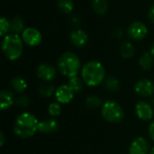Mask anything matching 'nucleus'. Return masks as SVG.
<instances>
[{
	"mask_svg": "<svg viewBox=\"0 0 154 154\" xmlns=\"http://www.w3.org/2000/svg\"><path fill=\"white\" fill-rule=\"evenodd\" d=\"M29 103H30V99L28 98L27 96H24V95L19 96L15 99V104L18 106H21V107H26V106H29Z\"/></svg>",
	"mask_w": 154,
	"mask_h": 154,
	"instance_id": "28",
	"label": "nucleus"
},
{
	"mask_svg": "<svg viewBox=\"0 0 154 154\" xmlns=\"http://www.w3.org/2000/svg\"><path fill=\"white\" fill-rule=\"evenodd\" d=\"M151 103H152V105H153L154 106V97H152V101H151Z\"/></svg>",
	"mask_w": 154,
	"mask_h": 154,
	"instance_id": "36",
	"label": "nucleus"
},
{
	"mask_svg": "<svg viewBox=\"0 0 154 154\" xmlns=\"http://www.w3.org/2000/svg\"><path fill=\"white\" fill-rule=\"evenodd\" d=\"M102 117L108 123L118 124L125 118V112L123 107L114 100L106 101L101 106Z\"/></svg>",
	"mask_w": 154,
	"mask_h": 154,
	"instance_id": "5",
	"label": "nucleus"
},
{
	"mask_svg": "<svg viewBox=\"0 0 154 154\" xmlns=\"http://www.w3.org/2000/svg\"><path fill=\"white\" fill-rule=\"evenodd\" d=\"M39 94L43 97H51L52 95H55V88L52 85H46V84H42L38 88Z\"/></svg>",
	"mask_w": 154,
	"mask_h": 154,
	"instance_id": "23",
	"label": "nucleus"
},
{
	"mask_svg": "<svg viewBox=\"0 0 154 154\" xmlns=\"http://www.w3.org/2000/svg\"><path fill=\"white\" fill-rule=\"evenodd\" d=\"M149 154H154V147H152V150L150 151Z\"/></svg>",
	"mask_w": 154,
	"mask_h": 154,
	"instance_id": "35",
	"label": "nucleus"
},
{
	"mask_svg": "<svg viewBox=\"0 0 154 154\" xmlns=\"http://www.w3.org/2000/svg\"><path fill=\"white\" fill-rule=\"evenodd\" d=\"M70 41L76 47H83L88 42V36L86 32L80 29H77L70 33Z\"/></svg>",
	"mask_w": 154,
	"mask_h": 154,
	"instance_id": "14",
	"label": "nucleus"
},
{
	"mask_svg": "<svg viewBox=\"0 0 154 154\" xmlns=\"http://www.w3.org/2000/svg\"><path fill=\"white\" fill-rule=\"evenodd\" d=\"M134 92L143 97H152L154 95V83L148 79H140L134 85Z\"/></svg>",
	"mask_w": 154,
	"mask_h": 154,
	"instance_id": "8",
	"label": "nucleus"
},
{
	"mask_svg": "<svg viewBox=\"0 0 154 154\" xmlns=\"http://www.w3.org/2000/svg\"><path fill=\"white\" fill-rule=\"evenodd\" d=\"M92 6L96 14L98 15H104L108 11L107 0H92Z\"/></svg>",
	"mask_w": 154,
	"mask_h": 154,
	"instance_id": "17",
	"label": "nucleus"
},
{
	"mask_svg": "<svg viewBox=\"0 0 154 154\" xmlns=\"http://www.w3.org/2000/svg\"><path fill=\"white\" fill-rule=\"evenodd\" d=\"M85 104L88 108H97L99 106H101L102 104V100L96 97V96H89L87 97V99L85 100Z\"/></svg>",
	"mask_w": 154,
	"mask_h": 154,
	"instance_id": "25",
	"label": "nucleus"
},
{
	"mask_svg": "<svg viewBox=\"0 0 154 154\" xmlns=\"http://www.w3.org/2000/svg\"><path fill=\"white\" fill-rule=\"evenodd\" d=\"M61 113V105L59 102H52L48 106V114L52 116H58Z\"/></svg>",
	"mask_w": 154,
	"mask_h": 154,
	"instance_id": "26",
	"label": "nucleus"
},
{
	"mask_svg": "<svg viewBox=\"0 0 154 154\" xmlns=\"http://www.w3.org/2000/svg\"><path fill=\"white\" fill-rule=\"evenodd\" d=\"M75 92L72 90V88L69 86V84L65 85H60L58 88H56L55 91V98L56 101L59 102L60 104L67 105L72 101L74 98Z\"/></svg>",
	"mask_w": 154,
	"mask_h": 154,
	"instance_id": "11",
	"label": "nucleus"
},
{
	"mask_svg": "<svg viewBox=\"0 0 154 154\" xmlns=\"http://www.w3.org/2000/svg\"><path fill=\"white\" fill-rule=\"evenodd\" d=\"M123 30L119 27L114 28V30L112 31V35L116 38H121L123 36Z\"/></svg>",
	"mask_w": 154,
	"mask_h": 154,
	"instance_id": "29",
	"label": "nucleus"
},
{
	"mask_svg": "<svg viewBox=\"0 0 154 154\" xmlns=\"http://www.w3.org/2000/svg\"><path fill=\"white\" fill-rule=\"evenodd\" d=\"M57 66L62 75L70 79L78 76L80 69V59L76 53L68 51L59 58Z\"/></svg>",
	"mask_w": 154,
	"mask_h": 154,
	"instance_id": "4",
	"label": "nucleus"
},
{
	"mask_svg": "<svg viewBox=\"0 0 154 154\" xmlns=\"http://www.w3.org/2000/svg\"><path fill=\"white\" fill-rule=\"evenodd\" d=\"M105 88H106V90L110 91V92H116L117 90H119L120 88V82L119 80L113 76H109L105 79Z\"/></svg>",
	"mask_w": 154,
	"mask_h": 154,
	"instance_id": "21",
	"label": "nucleus"
},
{
	"mask_svg": "<svg viewBox=\"0 0 154 154\" xmlns=\"http://www.w3.org/2000/svg\"><path fill=\"white\" fill-rule=\"evenodd\" d=\"M22 39L23 42L29 46H38L42 41V35L39 30L33 27H28L22 32Z\"/></svg>",
	"mask_w": 154,
	"mask_h": 154,
	"instance_id": "6",
	"label": "nucleus"
},
{
	"mask_svg": "<svg viewBox=\"0 0 154 154\" xmlns=\"http://www.w3.org/2000/svg\"><path fill=\"white\" fill-rule=\"evenodd\" d=\"M151 53H152V55L154 57V43L153 45L152 46V48H151Z\"/></svg>",
	"mask_w": 154,
	"mask_h": 154,
	"instance_id": "34",
	"label": "nucleus"
},
{
	"mask_svg": "<svg viewBox=\"0 0 154 154\" xmlns=\"http://www.w3.org/2000/svg\"><path fill=\"white\" fill-rule=\"evenodd\" d=\"M83 83L84 82H83L82 79H79L78 76H76V77L69 79L68 84L75 93H79L83 89Z\"/></svg>",
	"mask_w": 154,
	"mask_h": 154,
	"instance_id": "22",
	"label": "nucleus"
},
{
	"mask_svg": "<svg viewBox=\"0 0 154 154\" xmlns=\"http://www.w3.org/2000/svg\"><path fill=\"white\" fill-rule=\"evenodd\" d=\"M57 5L58 8L65 14H69L74 9V3L72 0H59Z\"/></svg>",
	"mask_w": 154,
	"mask_h": 154,
	"instance_id": "24",
	"label": "nucleus"
},
{
	"mask_svg": "<svg viewBox=\"0 0 154 154\" xmlns=\"http://www.w3.org/2000/svg\"><path fill=\"white\" fill-rule=\"evenodd\" d=\"M135 114L142 121H150L153 118L152 105L146 101H139L135 105Z\"/></svg>",
	"mask_w": 154,
	"mask_h": 154,
	"instance_id": "9",
	"label": "nucleus"
},
{
	"mask_svg": "<svg viewBox=\"0 0 154 154\" xmlns=\"http://www.w3.org/2000/svg\"><path fill=\"white\" fill-rule=\"evenodd\" d=\"M71 21H72V23H73L74 25H78V24H79V23H80L79 19L77 18V17H73V18L71 19Z\"/></svg>",
	"mask_w": 154,
	"mask_h": 154,
	"instance_id": "33",
	"label": "nucleus"
},
{
	"mask_svg": "<svg viewBox=\"0 0 154 154\" xmlns=\"http://www.w3.org/2000/svg\"><path fill=\"white\" fill-rule=\"evenodd\" d=\"M129 154H148L150 152V145L144 137H137L129 146Z\"/></svg>",
	"mask_w": 154,
	"mask_h": 154,
	"instance_id": "12",
	"label": "nucleus"
},
{
	"mask_svg": "<svg viewBox=\"0 0 154 154\" xmlns=\"http://www.w3.org/2000/svg\"><path fill=\"white\" fill-rule=\"evenodd\" d=\"M23 27H24L23 21L19 16H15V17L12 18V20L10 21V31L13 33L18 34L20 32H23L24 30Z\"/></svg>",
	"mask_w": 154,
	"mask_h": 154,
	"instance_id": "19",
	"label": "nucleus"
},
{
	"mask_svg": "<svg viewBox=\"0 0 154 154\" xmlns=\"http://www.w3.org/2000/svg\"><path fill=\"white\" fill-rule=\"evenodd\" d=\"M153 56L151 52H144L139 59V65L143 70H149L153 63Z\"/></svg>",
	"mask_w": 154,
	"mask_h": 154,
	"instance_id": "18",
	"label": "nucleus"
},
{
	"mask_svg": "<svg viewBox=\"0 0 154 154\" xmlns=\"http://www.w3.org/2000/svg\"><path fill=\"white\" fill-rule=\"evenodd\" d=\"M127 33L129 37H131L133 40L141 41L147 36L148 28L143 23L136 21L130 24V26L127 29Z\"/></svg>",
	"mask_w": 154,
	"mask_h": 154,
	"instance_id": "7",
	"label": "nucleus"
},
{
	"mask_svg": "<svg viewBox=\"0 0 154 154\" xmlns=\"http://www.w3.org/2000/svg\"><path fill=\"white\" fill-rule=\"evenodd\" d=\"M148 133L151 137V139L154 142V120L150 124L149 128H148Z\"/></svg>",
	"mask_w": 154,
	"mask_h": 154,
	"instance_id": "30",
	"label": "nucleus"
},
{
	"mask_svg": "<svg viewBox=\"0 0 154 154\" xmlns=\"http://www.w3.org/2000/svg\"><path fill=\"white\" fill-rule=\"evenodd\" d=\"M23 39L15 33H10L4 37L1 42V48L5 56L11 61L17 60L23 50Z\"/></svg>",
	"mask_w": 154,
	"mask_h": 154,
	"instance_id": "3",
	"label": "nucleus"
},
{
	"mask_svg": "<svg viewBox=\"0 0 154 154\" xmlns=\"http://www.w3.org/2000/svg\"><path fill=\"white\" fill-rule=\"evenodd\" d=\"M36 76L39 79L44 82H50V81H52L56 78L57 70L53 66L47 64V63H42L37 67Z\"/></svg>",
	"mask_w": 154,
	"mask_h": 154,
	"instance_id": "10",
	"label": "nucleus"
},
{
	"mask_svg": "<svg viewBox=\"0 0 154 154\" xmlns=\"http://www.w3.org/2000/svg\"><path fill=\"white\" fill-rule=\"evenodd\" d=\"M106 70L103 64L97 60L87 62L81 69V79L88 87H97L104 80Z\"/></svg>",
	"mask_w": 154,
	"mask_h": 154,
	"instance_id": "2",
	"label": "nucleus"
},
{
	"mask_svg": "<svg viewBox=\"0 0 154 154\" xmlns=\"http://www.w3.org/2000/svg\"><path fill=\"white\" fill-rule=\"evenodd\" d=\"M15 103L13 92L9 90H2L0 92V108L2 111H6Z\"/></svg>",
	"mask_w": 154,
	"mask_h": 154,
	"instance_id": "15",
	"label": "nucleus"
},
{
	"mask_svg": "<svg viewBox=\"0 0 154 154\" xmlns=\"http://www.w3.org/2000/svg\"><path fill=\"white\" fill-rule=\"evenodd\" d=\"M59 130V124L54 119H46L43 121H39L38 132L46 134H51Z\"/></svg>",
	"mask_w": 154,
	"mask_h": 154,
	"instance_id": "13",
	"label": "nucleus"
},
{
	"mask_svg": "<svg viewBox=\"0 0 154 154\" xmlns=\"http://www.w3.org/2000/svg\"><path fill=\"white\" fill-rule=\"evenodd\" d=\"M5 134L3 132L0 133V146L3 147L4 144H5Z\"/></svg>",
	"mask_w": 154,
	"mask_h": 154,
	"instance_id": "32",
	"label": "nucleus"
},
{
	"mask_svg": "<svg viewBox=\"0 0 154 154\" xmlns=\"http://www.w3.org/2000/svg\"><path fill=\"white\" fill-rule=\"evenodd\" d=\"M148 17H149L150 21L154 23V5L152 6V7H151V8H150V10H149Z\"/></svg>",
	"mask_w": 154,
	"mask_h": 154,
	"instance_id": "31",
	"label": "nucleus"
},
{
	"mask_svg": "<svg viewBox=\"0 0 154 154\" xmlns=\"http://www.w3.org/2000/svg\"><path fill=\"white\" fill-rule=\"evenodd\" d=\"M8 31H10V21L5 17H2L0 20V36H5Z\"/></svg>",
	"mask_w": 154,
	"mask_h": 154,
	"instance_id": "27",
	"label": "nucleus"
},
{
	"mask_svg": "<svg viewBox=\"0 0 154 154\" xmlns=\"http://www.w3.org/2000/svg\"><path fill=\"white\" fill-rule=\"evenodd\" d=\"M39 121L37 117L28 112L20 114L14 124V133L19 138L27 139L32 137L38 131Z\"/></svg>",
	"mask_w": 154,
	"mask_h": 154,
	"instance_id": "1",
	"label": "nucleus"
},
{
	"mask_svg": "<svg viewBox=\"0 0 154 154\" xmlns=\"http://www.w3.org/2000/svg\"><path fill=\"white\" fill-rule=\"evenodd\" d=\"M120 54L124 59H130L134 54V47L129 42H125L120 46Z\"/></svg>",
	"mask_w": 154,
	"mask_h": 154,
	"instance_id": "20",
	"label": "nucleus"
},
{
	"mask_svg": "<svg viewBox=\"0 0 154 154\" xmlns=\"http://www.w3.org/2000/svg\"><path fill=\"white\" fill-rule=\"evenodd\" d=\"M10 86L11 88L17 94L23 93L28 87L26 80L22 77H15L12 79V80L10 81Z\"/></svg>",
	"mask_w": 154,
	"mask_h": 154,
	"instance_id": "16",
	"label": "nucleus"
}]
</instances>
